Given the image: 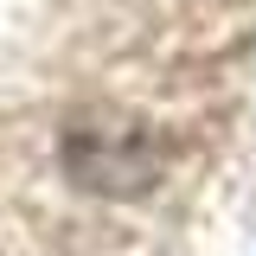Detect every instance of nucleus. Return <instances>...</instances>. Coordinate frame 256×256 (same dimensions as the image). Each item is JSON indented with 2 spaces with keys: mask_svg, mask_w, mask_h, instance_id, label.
<instances>
[{
  "mask_svg": "<svg viewBox=\"0 0 256 256\" xmlns=\"http://www.w3.org/2000/svg\"><path fill=\"white\" fill-rule=\"evenodd\" d=\"M58 160L64 173L84 192H102V198H134L160 180L166 166V148H160L154 128H141L134 116H116V109H77L58 134Z\"/></svg>",
  "mask_w": 256,
  "mask_h": 256,
  "instance_id": "nucleus-1",
  "label": "nucleus"
}]
</instances>
